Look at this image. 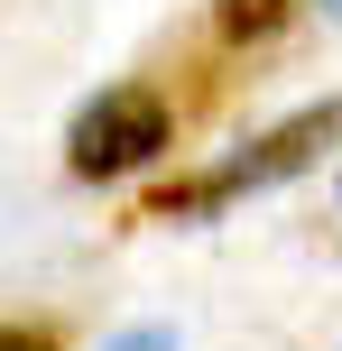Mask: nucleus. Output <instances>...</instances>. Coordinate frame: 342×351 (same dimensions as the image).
<instances>
[{
    "mask_svg": "<svg viewBox=\"0 0 342 351\" xmlns=\"http://www.w3.org/2000/svg\"><path fill=\"white\" fill-rule=\"evenodd\" d=\"M296 19V0H213V28L222 37H278Z\"/></svg>",
    "mask_w": 342,
    "mask_h": 351,
    "instance_id": "nucleus-3",
    "label": "nucleus"
},
{
    "mask_svg": "<svg viewBox=\"0 0 342 351\" xmlns=\"http://www.w3.org/2000/svg\"><path fill=\"white\" fill-rule=\"evenodd\" d=\"M333 139H342V93H333V102H315V111H296V121H278L269 139H250L241 158H222L213 176L176 185V194L158 204V222H176V213H204V204H232V194H269V185H287V176H306Z\"/></svg>",
    "mask_w": 342,
    "mask_h": 351,
    "instance_id": "nucleus-1",
    "label": "nucleus"
},
{
    "mask_svg": "<svg viewBox=\"0 0 342 351\" xmlns=\"http://www.w3.org/2000/svg\"><path fill=\"white\" fill-rule=\"evenodd\" d=\"M111 351H176V342H167L158 324H139V333H121V342H111Z\"/></svg>",
    "mask_w": 342,
    "mask_h": 351,
    "instance_id": "nucleus-5",
    "label": "nucleus"
},
{
    "mask_svg": "<svg viewBox=\"0 0 342 351\" xmlns=\"http://www.w3.org/2000/svg\"><path fill=\"white\" fill-rule=\"evenodd\" d=\"M0 351H65L56 324H0Z\"/></svg>",
    "mask_w": 342,
    "mask_h": 351,
    "instance_id": "nucleus-4",
    "label": "nucleus"
},
{
    "mask_svg": "<svg viewBox=\"0 0 342 351\" xmlns=\"http://www.w3.org/2000/svg\"><path fill=\"white\" fill-rule=\"evenodd\" d=\"M324 19H342V0H324Z\"/></svg>",
    "mask_w": 342,
    "mask_h": 351,
    "instance_id": "nucleus-6",
    "label": "nucleus"
},
{
    "mask_svg": "<svg viewBox=\"0 0 342 351\" xmlns=\"http://www.w3.org/2000/svg\"><path fill=\"white\" fill-rule=\"evenodd\" d=\"M167 148H176V111L148 84L93 93V102L74 111V130H65V167L74 176H139V167H158Z\"/></svg>",
    "mask_w": 342,
    "mask_h": 351,
    "instance_id": "nucleus-2",
    "label": "nucleus"
}]
</instances>
